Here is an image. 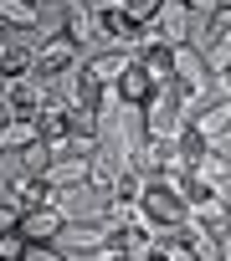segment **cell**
I'll use <instances>...</instances> for the list:
<instances>
[{
	"instance_id": "obj_9",
	"label": "cell",
	"mask_w": 231,
	"mask_h": 261,
	"mask_svg": "<svg viewBox=\"0 0 231 261\" xmlns=\"http://www.w3.org/2000/svg\"><path fill=\"white\" fill-rule=\"evenodd\" d=\"M67 210H57V205H36V210H21V236L26 241H62V230H67Z\"/></svg>"
},
{
	"instance_id": "obj_2",
	"label": "cell",
	"mask_w": 231,
	"mask_h": 261,
	"mask_svg": "<svg viewBox=\"0 0 231 261\" xmlns=\"http://www.w3.org/2000/svg\"><path fill=\"white\" fill-rule=\"evenodd\" d=\"M0 97H6L21 118H36L47 102H52V82L31 67V72H16V77H6V92H0Z\"/></svg>"
},
{
	"instance_id": "obj_27",
	"label": "cell",
	"mask_w": 231,
	"mask_h": 261,
	"mask_svg": "<svg viewBox=\"0 0 231 261\" xmlns=\"http://www.w3.org/2000/svg\"><path fill=\"white\" fill-rule=\"evenodd\" d=\"M21 225V210L16 205H0V230H16Z\"/></svg>"
},
{
	"instance_id": "obj_31",
	"label": "cell",
	"mask_w": 231,
	"mask_h": 261,
	"mask_svg": "<svg viewBox=\"0 0 231 261\" xmlns=\"http://www.w3.org/2000/svg\"><path fill=\"white\" fill-rule=\"evenodd\" d=\"M113 261H129V256H113Z\"/></svg>"
},
{
	"instance_id": "obj_11",
	"label": "cell",
	"mask_w": 231,
	"mask_h": 261,
	"mask_svg": "<svg viewBox=\"0 0 231 261\" xmlns=\"http://www.w3.org/2000/svg\"><path fill=\"white\" fill-rule=\"evenodd\" d=\"M195 128L211 139V149H216V144H226V139H231V97H211V102L200 108Z\"/></svg>"
},
{
	"instance_id": "obj_20",
	"label": "cell",
	"mask_w": 231,
	"mask_h": 261,
	"mask_svg": "<svg viewBox=\"0 0 231 261\" xmlns=\"http://www.w3.org/2000/svg\"><path fill=\"white\" fill-rule=\"evenodd\" d=\"M175 144H180V159H185V164H195L200 154H211V139L200 134L195 123H180V128H175Z\"/></svg>"
},
{
	"instance_id": "obj_15",
	"label": "cell",
	"mask_w": 231,
	"mask_h": 261,
	"mask_svg": "<svg viewBox=\"0 0 231 261\" xmlns=\"http://www.w3.org/2000/svg\"><path fill=\"white\" fill-rule=\"evenodd\" d=\"M190 220L221 236V230H231V200H226V195H200V200L190 205Z\"/></svg>"
},
{
	"instance_id": "obj_12",
	"label": "cell",
	"mask_w": 231,
	"mask_h": 261,
	"mask_svg": "<svg viewBox=\"0 0 231 261\" xmlns=\"http://www.w3.org/2000/svg\"><path fill=\"white\" fill-rule=\"evenodd\" d=\"M11 205L16 210H36V205H52V185L41 174H11Z\"/></svg>"
},
{
	"instance_id": "obj_16",
	"label": "cell",
	"mask_w": 231,
	"mask_h": 261,
	"mask_svg": "<svg viewBox=\"0 0 231 261\" xmlns=\"http://www.w3.org/2000/svg\"><path fill=\"white\" fill-rule=\"evenodd\" d=\"M36 139H41L36 118H21V113H16L6 128H0V154H21V149H26V144H36Z\"/></svg>"
},
{
	"instance_id": "obj_21",
	"label": "cell",
	"mask_w": 231,
	"mask_h": 261,
	"mask_svg": "<svg viewBox=\"0 0 231 261\" xmlns=\"http://www.w3.org/2000/svg\"><path fill=\"white\" fill-rule=\"evenodd\" d=\"M16 72H31V51L16 46V41H0V82L16 77Z\"/></svg>"
},
{
	"instance_id": "obj_1",
	"label": "cell",
	"mask_w": 231,
	"mask_h": 261,
	"mask_svg": "<svg viewBox=\"0 0 231 261\" xmlns=\"http://www.w3.org/2000/svg\"><path fill=\"white\" fill-rule=\"evenodd\" d=\"M82 62V46L67 36V31H52V36H36V51H31V67L47 77V82H57L62 72H72Z\"/></svg>"
},
{
	"instance_id": "obj_30",
	"label": "cell",
	"mask_w": 231,
	"mask_h": 261,
	"mask_svg": "<svg viewBox=\"0 0 231 261\" xmlns=\"http://www.w3.org/2000/svg\"><path fill=\"white\" fill-rule=\"evenodd\" d=\"M149 261H170V256H165V251H154V256H149Z\"/></svg>"
},
{
	"instance_id": "obj_6",
	"label": "cell",
	"mask_w": 231,
	"mask_h": 261,
	"mask_svg": "<svg viewBox=\"0 0 231 261\" xmlns=\"http://www.w3.org/2000/svg\"><path fill=\"white\" fill-rule=\"evenodd\" d=\"M129 67H134V51H124V46H93V57H82V72L98 87H119V77Z\"/></svg>"
},
{
	"instance_id": "obj_4",
	"label": "cell",
	"mask_w": 231,
	"mask_h": 261,
	"mask_svg": "<svg viewBox=\"0 0 231 261\" xmlns=\"http://www.w3.org/2000/svg\"><path fill=\"white\" fill-rule=\"evenodd\" d=\"M113 241V230H108V220L93 210V215H82V220H67V230H62V251L67 256H93V251H103Z\"/></svg>"
},
{
	"instance_id": "obj_7",
	"label": "cell",
	"mask_w": 231,
	"mask_h": 261,
	"mask_svg": "<svg viewBox=\"0 0 231 261\" xmlns=\"http://www.w3.org/2000/svg\"><path fill=\"white\" fill-rule=\"evenodd\" d=\"M170 67H175V87L185 92H216V77L205 72L195 46H170Z\"/></svg>"
},
{
	"instance_id": "obj_29",
	"label": "cell",
	"mask_w": 231,
	"mask_h": 261,
	"mask_svg": "<svg viewBox=\"0 0 231 261\" xmlns=\"http://www.w3.org/2000/svg\"><path fill=\"white\" fill-rule=\"evenodd\" d=\"M0 205H11V174H0Z\"/></svg>"
},
{
	"instance_id": "obj_25",
	"label": "cell",
	"mask_w": 231,
	"mask_h": 261,
	"mask_svg": "<svg viewBox=\"0 0 231 261\" xmlns=\"http://www.w3.org/2000/svg\"><path fill=\"white\" fill-rule=\"evenodd\" d=\"M26 256V236H21V225L16 230H0V261H21Z\"/></svg>"
},
{
	"instance_id": "obj_19",
	"label": "cell",
	"mask_w": 231,
	"mask_h": 261,
	"mask_svg": "<svg viewBox=\"0 0 231 261\" xmlns=\"http://www.w3.org/2000/svg\"><path fill=\"white\" fill-rule=\"evenodd\" d=\"M134 62L144 67V77H149L154 87H170V82H175V67H170V46H149V51H139Z\"/></svg>"
},
{
	"instance_id": "obj_10",
	"label": "cell",
	"mask_w": 231,
	"mask_h": 261,
	"mask_svg": "<svg viewBox=\"0 0 231 261\" xmlns=\"http://www.w3.org/2000/svg\"><path fill=\"white\" fill-rule=\"evenodd\" d=\"M154 26H159V41H165V46H190L195 16L180 6V0H165V6H159V16H154Z\"/></svg>"
},
{
	"instance_id": "obj_18",
	"label": "cell",
	"mask_w": 231,
	"mask_h": 261,
	"mask_svg": "<svg viewBox=\"0 0 231 261\" xmlns=\"http://www.w3.org/2000/svg\"><path fill=\"white\" fill-rule=\"evenodd\" d=\"M0 21L11 31H36L41 26V6H31V0H0Z\"/></svg>"
},
{
	"instance_id": "obj_8",
	"label": "cell",
	"mask_w": 231,
	"mask_h": 261,
	"mask_svg": "<svg viewBox=\"0 0 231 261\" xmlns=\"http://www.w3.org/2000/svg\"><path fill=\"white\" fill-rule=\"evenodd\" d=\"M62 11H67V21H62V31L82 46V51H93V46H103V36H98V11H93V0H62Z\"/></svg>"
},
{
	"instance_id": "obj_23",
	"label": "cell",
	"mask_w": 231,
	"mask_h": 261,
	"mask_svg": "<svg viewBox=\"0 0 231 261\" xmlns=\"http://www.w3.org/2000/svg\"><path fill=\"white\" fill-rule=\"evenodd\" d=\"M21 261H72V256H67L57 241H26V256H21Z\"/></svg>"
},
{
	"instance_id": "obj_28",
	"label": "cell",
	"mask_w": 231,
	"mask_h": 261,
	"mask_svg": "<svg viewBox=\"0 0 231 261\" xmlns=\"http://www.w3.org/2000/svg\"><path fill=\"white\" fill-rule=\"evenodd\" d=\"M216 97H231V67H226V72H216Z\"/></svg>"
},
{
	"instance_id": "obj_17",
	"label": "cell",
	"mask_w": 231,
	"mask_h": 261,
	"mask_svg": "<svg viewBox=\"0 0 231 261\" xmlns=\"http://www.w3.org/2000/svg\"><path fill=\"white\" fill-rule=\"evenodd\" d=\"M113 92H119V102H124V108H144V102H149V92H154V82H149V77H144V67L134 62V67L119 77V87H113Z\"/></svg>"
},
{
	"instance_id": "obj_26",
	"label": "cell",
	"mask_w": 231,
	"mask_h": 261,
	"mask_svg": "<svg viewBox=\"0 0 231 261\" xmlns=\"http://www.w3.org/2000/svg\"><path fill=\"white\" fill-rule=\"evenodd\" d=\"M190 16H216V0H180Z\"/></svg>"
},
{
	"instance_id": "obj_24",
	"label": "cell",
	"mask_w": 231,
	"mask_h": 261,
	"mask_svg": "<svg viewBox=\"0 0 231 261\" xmlns=\"http://www.w3.org/2000/svg\"><path fill=\"white\" fill-rule=\"evenodd\" d=\"M159 6H165V0H124V11H129L134 26H149V21L159 16Z\"/></svg>"
},
{
	"instance_id": "obj_13",
	"label": "cell",
	"mask_w": 231,
	"mask_h": 261,
	"mask_svg": "<svg viewBox=\"0 0 231 261\" xmlns=\"http://www.w3.org/2000/svg\"><path fill=\"white\" fill-rule=\"evenodd\" d=\"M113 246H119L129 261H149L154 251H159V241H154V230H149V220H139V225H124L119 236H113Z\"/></svg>"
},
{
	"instance_id": "obj_3",
	"label": "cell",
	"mask_w": 231,
	"mask_h": 261,
	"mask_svg": "<svg viewBox=\"0 0 231 261\" xmlns=\"http://www.w3.org/2000/svg\"><path fill=\"white\" fill-rule=\"evenodd\" d=\"M144 118V139H175V128H180V97H175V82L170 87H154L149 102L139 108Z\"/></svg>"
},
{
	"instance_id": "obj_5",
	"label": "cell",
	"mask_w": 231,
	"mask_h": 261,
	"mask_svg": "<svg viewBox=\"0 0 231 261\" xmlns=\"http://www.w3.org/2000/svg\"><path fill=\"white\" fill-rule=\"evenodd\" d=\"M139 205H144V220H149V230H154V225H185V220H190V205H185L180 195H170L159 179H149V185H144Z\"/></svg>"
},
{
	"instance_id": "obj_22",
	"label": "cell",
	"mask_w": 231,
	"mask_h": 261,
	"mask_svg": "<svg viewBox=\"0 0 231 261\" xmlns=\"http://www.w3.org/2000/svg\"><path fill=\"white\" fill-rule=\"evenodd\" d=\"M16 164H21V174H47V164H52V149H47V139L26 144V149L16 154Z\"/></svg>"
},
{
	"instance_id": "obj_14",
	"label": "cell",
	"mask_w": 231,
	"mask_h": 261,
	"mask_svg": "<svg viewBox=\"0 0 231 261\" xmlns=\"http://www.w3.org/2000/svg\"><path fill=\"white\" fill-rule=\"evenodd\" d=\"M52 190H87V159L72 154V159H52L47 174H41Z\"/></svg>"
}]
</instances>
